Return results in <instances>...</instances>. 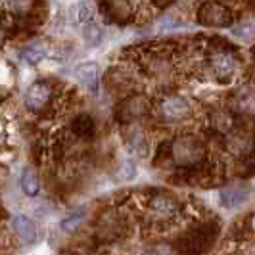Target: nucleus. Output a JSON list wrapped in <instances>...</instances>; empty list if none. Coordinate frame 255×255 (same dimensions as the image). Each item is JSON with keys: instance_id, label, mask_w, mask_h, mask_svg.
<instances>
[{"instance_id": "obj_1", "label": "nucleus", "mask_w": 255, "mask_h": 255, "mask_svg": "<svg viewBox=\"0 0 255 255\" xmlns=\"http://www.w3.org/2000/svg\"><path fill=\"white\" fill-rule=\"evenodd\" d=\"M204 157V146L196 136H180L173 142V159L179 165H194Z\"/></svg>"}, {"instance_id": "obj_2", "label": "nucleus", "mask_w": 255, "mask_h": 255, "mask_svg": "<svg viewBox=\"0 0 255 255\" xmlns=\"http://www.w3.org/2000/svg\"><path fill=\"white\" fill-rule=\"evenodd\" d=\"M179 205L171 196H155L148 205V215L155 223H165L177 215Z\"/></svg>"}, {"instance_id": "obj_3", "label": "nucleus", "mask_w": 255, "mask_h": 255, "mask_svg": "<svg viewBox=\"0 0 255 255\" xmlns=\"http://www.w3.org/2000/svg\"><path fill=\"white\" fill-rule=\"evenodd\" d=\"M190 114H192V106L184 96H169L161 104V115H163V119L169 121V123L182 121V119H186Z\"/></svg>"}, {"instance_id": "obj_4", "label": "nucleus", "mask_w": 255, "mask_h": 255, "mask_svg": "<svg viewBox=\"0 0 255 255\" xmlns=\"http://www.w3.org/2000/svg\"><path fill=\"white\" fill-rule=\"evenodd\" d=\"M75 77L87 92H90L92 96L98 94V90H100V69H98V65L92 64V62L77 65Z\"/></svg>"}, {"instance_id": "obj_5", "label": "nucleus", "mask_w": 255, "mask_h": 255, "mask_svg": "<svg viewBox=\"0 0 255 255\" xmlns=\"http://www.w3.org/2000/svg\"><path fill=\"white\" fill-rule=\"evenodd\" d=\"M250 194L252 190L248 184H234V186H227L219 192V202L225 209H236L250 200Z\"/></svg>"}, {"instance_id": "obj_6", "label": "nucleus", "mask_w": 255, "mask_h": 255, "mask_svg": "<svg viewBox=\"0 0 255 255\" xmlns=\"http://www.w3.org/2000/svg\"><path fill=\"white\" fill-rule=\"evenodd\" d=\"M52 98V90L46 83H33L25 92V106L33 112H42Z\"/></svg>"}, {"instance_id": "obj_7", "label": "nucleus", "mask_w": 255, "mask_h": 255, "mask_svg": "<svg viewBox=\"0 0 255 255\" xmlns=\"http://www.w3.org/2000/svg\"><path fill=\"white\" fill-rule=\"evenodd\" d=\"M12 227L15 230V234L19 236V240L23 244H35L38 238V227L37 223L27 215H17L13 217Z\"/></svg>"}, {"instance_id": "obj_8", "label": "nucleus", "mask_w": 255, "mask_h": 255, "mask_svg": "<svg viewBox=\"0 0 255 255\" xmlns=\"http://www.w3.org/2000/svg\"><path fill=\"white\" fill-rule=\"evenodd\" d=\"M94 17V6L89 0H77L69 6V21L73 25H87Z\"/></svg>"}, {"instance_id": "obj_9", "label": "nucleus", "mask_w": 255, "mask_h": 255, "mask_svg": "<svg viewBox=\"0 0 255 255\" xmlns=\"http://www.w3.org/2000/svg\"><path fill=\"white\" fill-rule=\"evenodd\" d=\"M211 67H213L217 77H230L236 71V60L230 54L219 52L211 58Z\"/></svg>"}, {"instance_id": "obj_10", "label": "nucleus", "mask_w": 255, "mask_h": 255, "mask_svg": "<svg viewBox=\"0 0 255 255\" xmlns=\"http://www.w3.org/2000/svg\"><path fill=\"white\" fill-rule=\"evenodd\" d=\"M202 19L209 25H227L230 21L229 12L221 8L219 4H207L202 10Z\"/></svg>"}, {"instance_id": "obj_11", "label": "nucleus", "mask_w": 255, "mask_h": 255, "mask_svg": "<svg viewBox=\"0 0 255 255\" xmlns=\"http://www.w3.org/2000/svg\"><path fill=\"white\" fill-rule=\"evenodd\" d=\"M236 104L244 114H255V87H242L236 94Z\"/></svg>"}, {"instance_id": "obj_12", "label": "nucleus", "mask_w": 255, "mask_h": 255, "mask_svg": "<svg viewBox=\"0 0 255 255\" xmlns=\"http://www.w3.org/2000/svg\"><path fill=\"white\" fill-rule=\"evenodd\" d=\"M21 190L25 192L29 198H33V196H37L38 192H40V182H38V177L35 175V171H31V169H25L23 173H21Z\"/></svg>"}, {"instance_id": "obj_13", "label": "nucleus", "mask_w": 255, "mask_h": 255, "mask_svg": "<svg viewBox=\"0 0 255 255\" xmlns=\"http://www.w3.org/2000/svg\"><path fill=\"white\" fill-rule=\"evenodd\" d=\"M104 38V31L102 27L94 21H90L87 25L83 27V40L89 44V46H98Z\"/></svg>"}, {"instance_id": "obj_14", "label": "nucleus", "mask_w": 255, "mask_h": 255, "mask_svg": "<svg viewBox=\"0 0 255 255\" xmlns=\"http://www.w3.org/2000/svg\"><path fill=\"white\" fill-rule=\"evenodd\" d=\"M127 144L132 148V150L140 152V155L146 153V140H144V134H142L140 128L134 127V125L127 130Z\"/></svg>"}, {"instance_id": "obj_15", "label": "nucleus", "mask_w": 255, "mask_h": 255, "mask_svg": "<svg viewBox=\"0 0 255 255\" xmlns=\"http://www.w3.org/2000/svg\"><path fill=\"white\" fill-rule=\"evenodd\" d=\"M230 35L242 42H252L255 40V23H242L236 25L234 29H230Z\"/></svg>"}, {"instance_id": "obj_16", "label": "nucleus", "mask_w": 255, "mask_h": 255, "mask_svg": "<svg viewBox=\"0 0 255 255\" xmlns=\"http://www.w3.org/2000/svg\"><path fill=\"white\" fill-rule=\"evenodd\" d=\"M87 217V213H85V207H81V209H77V211H73V213H69L67 217L62 221V229L64 230H73L77 229L79 225H81V221Z\"/></svg>"}, {"instance_id": "obj_17", "label": "nucleus", "mask_w": 255, "mask_h": 255, "mask_svg": "<svg viewBox=\"0 0 255 255\" xmlns=\"http://www.w3.org/2000/svg\"><path fill=\"white\" fill-rule=\"evenodd\" d=\"M25 58H27V62L37 64V62H40V60L46 58V48L40 46V44H33V46H29V48L25 50Z\"/></svg>"}, {"instance_id": "obj_18", "label": "nucleus", "mask_w": 255, "mask_h": 255, "mask_svg": "<svg viewBox=\"0 0 255 255\" xmlns=\"http://www.w3.org/2000/svg\"><path fill=\"white\" fill-rule=\"evenodd\" d=\"M4 6L13 13H23L33 6V0H4Z\"/></svg>"}, {"instance_id": "obj_19", "label": "nucleus", "mask_w": 255, "mask_h": 255, "mask_svg": "<svg viewBox=\"0 0 255 255\" xmlns=\"http://www.w3.org/2000/svg\"><path fill=\"white\" fill-rule=\"evenodd\" d=\"M134 173H136V169H134V165H132V161H125L123 167H121L119 177H121V179H132Z\"/></svg>"}, {"instance_id": "obj_20", "label": "nucleus", "mask_w": 255, "mask_h": 255, "mask_svg": "<svg viewBox=\"0 0 255 255\" xmlns=\"http://www.w3.org/2000/svg\"><path fill=\"white\" fill-rule=\"evenodd\" d=\"M144 255H175V252L169 246H155L152 250H148Z\"/></svg>"}]
</instances>
